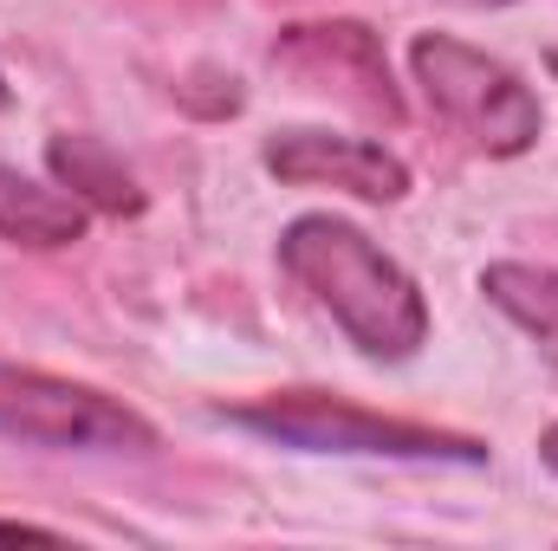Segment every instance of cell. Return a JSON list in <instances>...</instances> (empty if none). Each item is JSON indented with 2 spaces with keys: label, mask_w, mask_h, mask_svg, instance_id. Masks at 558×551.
Returning <instances> with one entry per match:
<instances>
[{
  "label": "cell",
  "mask_w": 558,
  "mask_h": 551,
  "mask_svg": "<svg viewBox=\"0 0 558 551\" xmlns=\"http://www.w3.org/2000/svg\"><path fill=\"white\" fill-rule=\"evenodd\" d=\"M46 162H52L59 188H72L85 208H105V215H137L143 208L137 175H131L98 137H52L46 143Z\"/></svg>",
  "instance_id": "8"
},
{
  "label": "cell",
  "mask_w": 558,
  "mask_h": 551,
  "mask_svg": "<svg viewBox=\"0 0 558 551\" xmlns=\"http://www.w3.org/2000/svg\"><path fill=\"white\" fill-rule=\"evenodd\" d=\"M279 267L299 279L331 325L377 364H403L428 344V305L422 285L364 228L338 215H299L279 234Z\"/></svg>",
  "instance_id": "1"
},
{
  "label": "cell",
  "mask_w": 558,
  "mask_h": 551,
  "mask_svg": "<svg viewBox=\"0 0 558 551\" xmlns=\"http://www.w3.org/2000/svg\"><path fill=\"white\" fill-rule=\"evenodd\" d=\"M539 461H546V467L558 474V421L546 428V434H539Z\"/></svg>",
  "instance_id": "11"
},
{
  "label": "cell",
  "mask_w": 558,
  "mask_h": 551,
  "mask_svg": "<svg viewBox=\"0 0 558 551\" xmlns=\"http://www.w3.org/2000/svg\"><path fill=\"white\" fill-rule=\"evenodd\" d=\"M92 208L72 188H46L33 175H20L13 162H0V241L20 247H72L85 241Z\"/></svg>",
  "instance_id": "7"
},
{
  "label": "cell",
  "mask_w": 558,
  "mask_h": 551,
  "mask_svg": "<svg viewBox=\"0 0 558 551\" xmlns=\"http://www.w3.org/2000/svg\"><path fill=\"white\" fill-rule=\"evenodd\" d=\"M13 539H59L52 526H26V519H0V546H13Z\"/></svg>",
  "instance_id": "10"
},
{
  "label": "cell",
  "mask_w": 558,
  "mask_h": 551,
  "mask_svg": "<svg viewBox=\"0 0 558 551\" xmlns=\"http://www.w3.org/2000/svg\"><path fill=\"white\" fill-rule=\"evenodd\" d=\"M221 421L254 428L279 448H305V454H377V461H461L481 467L487 448L474 434L454 428H428V421H403V415H377L364 403L325 396V390H274L254 403L221 409Z\"/></svg>",
  "instance_id": "2"
},
{
  "label": "cell",
  "mask_w": 558,
  "mask_h": 551,
  "mask_svg": "<svg viewBox=\"0 0 558 551\" xmlns=\"http://www.w3.org/2000/svg\"><path fill=\"white\" fill-rule=\"evenodd\" d=\"M410 65H416L422 98L474 143V149H487V156H526L539 143V131H546L539 91L513 65L487 59L468 39L422 33L416 46H410Z\"/></svg>",
  "instance_id": "3"
},
{
  "label": "cell",
  "mask_w": 558,
  "mask_h": 551,
  "mask_svg": "<svg viewBox=\"0 0 558 551\" xmlns=\"http://www.w3.org/2000/svg\"><path fill=\"white\" fill-rule=\"evenodd\" d=\"M274 65L312 78V91H331V78H338V98L357 105V111H371V118H390V124L403 118V98H397V85H390V59H384L377 33L357 26V20L286 26L279 46H274Z\"/></svg>",
  "instance_id": "5"
},
{
  "label": "cell",
  "mask_w": 558,
  "mask_h": 551,
  "mask_svg": "<svg viewBox=\"0 0 558 551\" xmlns=\"http://www.w3.org/2000/svg\"><path fill=\"white\" fill-rule=\"evenodd\" d=\"M454 7H513V0H454Z\"/></svg>",
  "instance_id": "12"
},
{
  "label": "cell",
  "mask_w": 558,
  "mask_h": 551,
  "mask_svg": "<svg viewBox=\"0 0 558 551\" xmlns=\"http://www.w3.org/2000/svg\"><path fill=\"white\" fill-rule=\"evenodd\" d=\"M481 292H487L520 331H533V338L558 344V273H546V267H520V260H500V267L481 273Z\"/></svg>",
  "instance_id": "9"
},
{
  "label": "cell",
  "mask_w": 558,
  "mask_h": 551,
  "mask_svg": "<svg viewBox=\"0 0 558 551\" xmlns=\"http://www.w3.org/2000/svg\"><path fill=\"white\" fill-rule=\"evenodd\" d=\"M0 434L26 441V448H72V454H137L156 448V428L131 403L26 370V364H0Z\"/></svg>",
  "instance_id": "4"
},
{
  "label": "cell",
  "mask_w": 558,
  "mask_h": 551,
  "mask_svg": "<svg viewBox=\"0 0 558 551\" xmlns=\"http://www.w3.org/2000/svg\"><path fill=\"white\" fill-rule=\"evenodd\" d=\"M260 162L274 169L279 182L299 188H344L357 201H403L410 195V169L397 149L371 137H338V131H274Z\"/></svg>",
  "instance_id": "6"
},
{
  "label": "cell",
  "mask_w": 558,
  "mask_h": 551,
  "mask_svg": "<svg viewBox=\"0 0 558 551\" xmlns=\"http://www.w3.org/2000/svg\"><path fill=\"white\" fill-rule=\"evenodd\" d=\"M0 105H13V91H7V78H0Z\"/></svg>",
  "instance_id": "13"
}]
</instances>
